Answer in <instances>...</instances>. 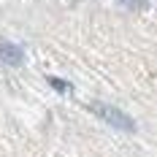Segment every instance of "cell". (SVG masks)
I'll return each mask as SVG.
<instances>
[{
    "mask_svg": "<svg viewBox=\"0 0 157 157\" xmlns=\"http://www.w3.org/2000/svg\"><path fill=\"white\" fill-rule=\"evenodd\" d=\"M127 8H146V0H122Z\"/></svg>",
    "mask_w": 157,
    "mask_h": 157,
    "instance_id": "4",
    "label": "cell"
},
{
    "mask_svg": "<svg viewBox=\"0 0 157 157\" xmlns=\"http://www.w3.org/2000/svg\"><path fill=\"white\" fill-rule=\"evenodd\" d=\"M49 84H52L57 92H71V84H68V81H63V78H57V76H49Z\"/></svg>",
    "mask_w": 157,
    "mask_h": 157,
    "instance_id": "3",
    "label": "cell"
},
{
    "mask_svg": "<svg viewBox=\"0 0 157 157\" xmlns=\"http://www.w3.org/2000/svg\"><path fill=\"white\" fill-rule=\"evenodd\" d=\"M87 109L92 111L95 117H100L103 122H109L111 127H117V130H122V133H136V122L127 117L125 111L114 109V106H109V103H90Z\"/></svg>",
    "mask_w": 157,
    "mask_h": 157,
    "instance_id": "1",
    "label": "cell"
},
{
    "mask_svg": "<svg viewBox=\"0 0 157 157\" xmlns=\"http://www.w3.org/2000/svg\"><path fill=\"white\" fill-rule=\"evenodd\" d=\"M0 60L6 65H11V68H19L25 63V49L11 44V41H0Z\"/></svg>",
    "mask_w": 157,
    "mask_h": 157,
    "instance_id": "2",
    "label": "cell"
}]
</instances>
